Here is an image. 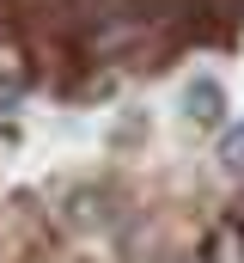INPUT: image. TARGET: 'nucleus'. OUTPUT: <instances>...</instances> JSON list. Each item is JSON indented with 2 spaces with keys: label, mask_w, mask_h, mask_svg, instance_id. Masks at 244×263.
I'll return each mask as SVG.
<instances>
[{
  "label": "nucleus",
  "mask_w": 244,
  "mask_h": 263,
  "mask_svg": "<svg viewBox=\"0 0 244 263\" xmlns=\"http://www.w3.org/2000/svg\"><path fill=\"white\" fill-rule=\"evenodd\" d=\"M189 263H201V257H189Z\"/></svg>",
  "instance_id": "5"
},
{
  "label": "nucleus",
  "mask_w": 244,
  "mask_h": 263,
  "mask_svg": "<svg viewBox=\"0 0 244 263\" xmlns=\"http://www.w3.org/2000/svg\"><path fill=\"white\" fill-rule=\"evenodd\" d=\"M220 165H226L232 178H244V129H226V135H220Z\"/></svg>",
  "instance_id": "3"
},
{
  "label": "nucleus",
  "mask_w": 244,
  "mask_h": 263,
  "mask_svg": "<svg viewBox=\"0 0 244 263\" xmlns=\"http://www.w3.org/2000/svg\"><path fill=\"white\" fill-rule=\"evenodd\" d=\"M0 73H6V80H18V73H25V43H18L12 31L0 37Z\"/></svg>",
  "instance_id": "4"
},
{
  "label": "nucleus",
  "mask_w": 244,
  "mask_h": 263,
  "mask_svg": "<svg viewBox=\"0 0 244 263\" xmlns=\"http://www.w3.org/2000/svg\"><path fill=\"white\" fill-rule=\"evenodd\" d=\"M201 263H244V227L220 220V227L208 233V245H201Z\"/></svg>",
  "instance_id": "2"
},
{
  "label": "nucleus",
  "mask_w": 244,
  "mask_h": 263,
  "mask_svg": "<svg viewBox=\"0 0 244 263\" xmlns=\"http://www.w3.org/2000/svg\"><path fill=\"white\" fill-rule=\"evenodd\" d=\"M183 110H189L195 123H220V117H226V92H220V80H208V73L189 80V86H183Z\"/></svg>",
  "instance_id": "1"
}]
</instances>
